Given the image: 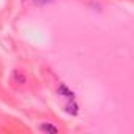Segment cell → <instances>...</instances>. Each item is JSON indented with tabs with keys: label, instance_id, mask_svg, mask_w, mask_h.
<instances>
[{
	"label": "cell",
	"instance_id": "cell-2",
	"mask_svg": "<svg viewBox=\"0 0 134 134\" xmlns=\"http://www.w3.org/2000/svg\"><path fill=\"white\" fill-rule=\"evenodd\" d=\"M66 112L71 114V115H77L79 114V106L76 104L74 99H70V103L66 104Z\"/></svg>",
	"mask_w": 134,
	"mask_h": 134
},
{
	"label": "cell",
	"instance_id": "cell-3",
	"mask_svg": "<svg viewBox=\"0 0 134 134\" xmlns=\"http://www.w3.org/2000/svg\"><path fill=\"white\" fill-rule=\"evenodd\" d=\"M40 129L44 131V132H52V134L58 132V128L54 126V125H51V123H43V125H40Z\"/></svg>",
	"mask_w": 134,
	"mask_h": 134
},
{
	"label": "cell",
	"instance_id": "cell-1",
	"mask_svg": "<svg viewBox=\"0 0 134 134\" xmlns=\"http://www.w3.org/2000/svg\"><path fill=\"white\" fill-rule=\"evenodd\" d=\"M57 93H58L60 96L66 98V99H74V92H73L68 85H66V84H63V82L58 84V87H57Z\"/></svg>",
	"mask_w": 134,
	"mask_h": 134
},
{
	"label": "cell",
	"instance_id": "cell-5",
	"mask_svg": "<svg viewBox=\"0 0 134 134\" xmlns=\"http://www.w3.org/2000/svg\"><path fill=\"white\" fill-rule=\"evenodd\" d=\"M35 3H47V2H52V0H33Z\"/></svg>",
	"mask_w": 134,
	"mask_h": 134
},
{
	"label": "cell",
	"instance_id": "cell-4",
	"mask_svg": "<svg viewBox=\"0 0 134 134\" xmlns=\"http://www.w3.org/2000/svg\"><path fill=\"white\" fill-rule=\"evenodd\" d=\"M14 82L16 84H25V76L22 74V73H19V71H14Z\"/></svg>",
	"mask_w": 134,
	"mask_h": 134
}]
</instances>
